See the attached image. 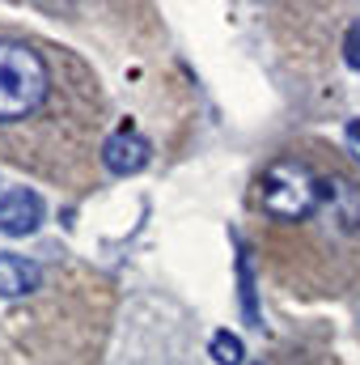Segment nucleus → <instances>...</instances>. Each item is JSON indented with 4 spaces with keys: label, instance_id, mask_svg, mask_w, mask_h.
<instances>
[{
    "label": "nucleus",
    "instance_id": "obj_7",
    "mask_svg": "<svg viewBox=\"0 0 360 365\" xmlns=\"http://www.w3.org/2000/svg\"><path fill=\"white\" fill-rule=\"evenodd\" d=\"M212 361L216 365H242L246 361V344H242V336H233L229 327H221V331L212 336Z\"/></svg>",
    "mask_w": 360,
    "mask_h": 365
},
{
    "label": "nucleus",
    "instance_id": "obj_2",
    "mask_svg": "<svg viewBox=\"0 0 360 365\" xmlns=\"http://www.w3.org/2000/svg\"><path fill=\"white\" fill-rule=\"evenodd\" d=\"M51 90L47 60L17 38H0V123H17L34 115Z\"/></svg>",
    "mask_w": 360,
    "mask_h": 365
},
{
    "label": "nucleus",
    "instance_id": "obj_9",
    "mask_svg": "<svg viewBox=\"0 0 360 365\" xmlns=\"http://www.w3.org/2000/svg\"><path fill=\"white\" fill-rule=\"evenodd\" d=\"M348 136H352V140H360V119H352V123H348Z\"/></svg>",
    "mask_w": 360,
    "mask_h": 365
},
{
    "label": "nucleus",
    "instance_id": "obj_8",
    "mask_svg": "<svg viewBox=\"0 0 360 365\" xmlns=\"http://www.w3.org/2000/svg\"><path fill=\"white\" fill-rule=\"evenodd\" d=\"M344 64L352 73H360V17L348 26V34H344Z\"/></svg>",
    "mask_w": 360,
    "mask_h": 365
},
{
    "label": "nucleus",
    "instance_id": "obj_1",
    "mask_svg": "<svg viewBox=\"0 0 360 365\" xmlns=\"http://www.w3.org/2000/svg\"><path fill=\"white\" fill-rule=\"evenodd\" d=\"M331 182L335 179L318 175L305 158H275L259 179V204L271 221L297 225V221L322 217V208L331 200Z\"/></svg>",
    "mask_w": 360,
    "mask_h": 365
},
{
    "label": "nucleus",
    "instance_id": "obj_4",
    "mask_svg": "<svg viewBox=\"0 0 360 365\" xmlns=\"http://www.w3.org/2000/svg\"><path fill=\"white\" fill-rule=\"evenodd\" d=\"M149 158H153V145H149L140 132H132V128L115 132V136L102 145V166H106L110 175H140V170L149 166Z\"/></svg>",
    "mask_w": 360,
    "mask_h": 365
},
{
    "label": "nucleus",
    "instance_id": "obj_3",
    "mask_svg": "<svg viewBox=\"0 0 360 365\" xmlns=\"http://www.w3.org/2000/svg\"><path fill=\"white\" fill-rule=\"evenodd\" d=\"M43 217H47V204H43L38 191H30V187H9V191L0 195V234L26 238V234H34V230L43 225Z\"/></svg>",
    "mask_w": 360,
    "mask_h": 365
},
{
    "label": "nucleus",
    "instance_id": "obj_6",
    "mask_svg": "<svg viewBox=\"0 0 360 365\" xmlns=\"http://www.w3.org/2000/svg\"><path fill=\"white\" fill-rule=\"evenodd\" d=\"M238 306H242V319L246 327H263V310H259V284H255V264H250V251L238 242Z\"/></svg>",
    "mask_w": 360,
    "mask_h": 365
},
{
    "label": "nucleus",
    "instance_id": "obj_5",
    "mask_svg": "<svg viewBox=\"0 0 360 365\" xmlns=\"http://www.w3.org/2000/svg\"><path fill=\"white\" fill-rule=\"evenodd\" d=\"M38 280H43V268L34 259L0 251V297H26L38 289Z\"/></svg>",
    "mask_w": 360,
    "mask_h": 365
}]
</instances>
